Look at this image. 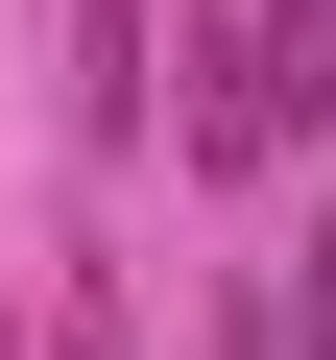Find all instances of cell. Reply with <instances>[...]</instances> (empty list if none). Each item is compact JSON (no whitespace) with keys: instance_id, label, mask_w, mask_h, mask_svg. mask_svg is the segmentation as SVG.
<instances>
[{"instance_id":"1","label":"cell","mask_w":336,"mask_h":360,"mask_svg":"<svg viewBox=\"0 0 336 360\" xmlns=\"http://www.w3.org/2000/svg\"><path fill=\"white\" fill-rule=\"evenodd\" d=\"M312 96H336V25H312V0H264V25H217L193 144H217V168H264V144H312Z\"/></svg>"},{"instance_id":"2","label":"cell","mask_w":336,"mask_h":360,"mask_svg":"<svg viewBox=\"0 0 336 360\" xmlns=\"http://www.w3.org/2000/svg\"><path fill=\"white\" fill-rule=\"evenodd\" d=\"M72 120L144 144V0H72Z\"/></svg>"},{"instance_id":"3","label":"cell","mask_w":336,"mask_h":360,"mask_svg":"<svg viewBox=\"0 0 336 360\" xmlns=\"http://www.w3.org/2000/svg\"><path fill=\"white\" fill-rule=\"evenodd\" d=\"M0 360H25V336H0Z\"/></svg>"}]
</instances>
